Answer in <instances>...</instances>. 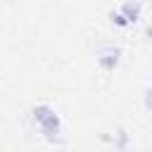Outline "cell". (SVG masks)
I'll list each match as a JSON object with an SVG mask.
<instances>
[{
    "instance_id": "2",
    "label": "cell",
    "mask_w": 152,
    "mask_h": 152,
    "mask_svg": "<svg viewBox=\"0 0 152 152\" xmlns=\"http://www.w3.org/2000/svg\"><path fill=\"white\" fill-rule=\"evenodd\" d=\"M121 57H124V50L121 45H114V43H104L95 50V62L102 71H114L121 64Z\"/></svg>"
},
{
    "instance_id": "3",
    "label": "cell",
    "mask_w": 152,
    "mask_h": 152,
    "mask_svg": "<svg viewBox=\"0 0 152 152\" xmlns=\"http://www.w3.org/2000/svg\"><path fill=\"white\" fill-rule=\"evenodd\" d=\"M102 140L104 142H112L116 152H126L128 150V142H131V135L126 133V128H116L114 133H104Z\"/></svg>"
},
{
    "instance_id": "1",
    "label": "cell",
    "mask_w": 152,
    "mask_h": 152,
    "mask_svg": "<svg viewBox=\"0 0 152 152\" xmlns=\"http://www.w3.org/2000/svg\"><path fill=\"white\" fill-rule=\"evenodd\" d=\"M31 119H33L38 133L43 135V140H48L50 145H62L64 142V124H62V116L57 114L55 107L40 102L31 109Z\"/></svg>"
},
{
    "instance_id": "4",
    "label": "cell",
    "mask_w": 152,
    "mask_h": 152,
    "mask_svg": "<svg viewBox=\"0 0 152 152\" xmlns=\"http://www.w3.org/2000/svg\"><path fill=\"white\" fill-rule=\"evenodd\" d=\"M119 12L126 17V21H128V24H135V21L140 19V12H142V2H138V0H133V2H124V5L119 7Z\"/></svg>"
},
{
    "instance_id": "5",
    "label": "cell",
    "mask_w": 152,
    "mask_h": 152,
    "mask_svg": "<svg viewBox=\"0 0 152 152\" xmlns=\"http://www.w3.org/2000/svg\"><path fill=\"white\" fill-rule=\"evenodd\" d=\"M109 19H112V24H114V26H119V28H126V26H131V24L126 21V17H124L119 10H112V12H109Z\"/></svg>"
},
{
    "instance_id": "6",
    "label": "cell",
    "mask_w": 152,
    "mask_h": 152,
    "mask_svg": "<svg viewBox=\"0 0 152 152\" xmlns=\"http://www.w3.org/2000/svg\"><path fill=\"white\" fill-rule=\"evenodd\" d=\"M142 107H145V112H152V86H147L142 90Z\"/></svg>"
}]
</instances>
